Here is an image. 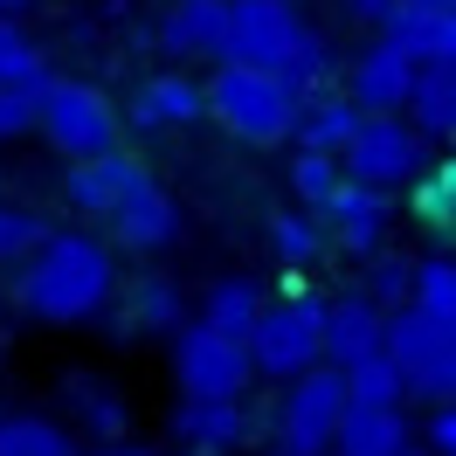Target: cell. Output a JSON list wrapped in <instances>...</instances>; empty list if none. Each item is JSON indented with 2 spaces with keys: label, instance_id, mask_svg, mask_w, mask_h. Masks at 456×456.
Here are the masks:
<instances>
[{
  "label": "cell",
  "instance_id": "obj_9",
  "mask_svg": "<svg viewBox=\"0 0 456 456\" xmlns=\"http://www.w3.org/2000/svg\"><path fill=\"white\" fill-rule=\"evenodd\" d=\"M450 353H456V325L415 312V305L387 318V360L401 367V380H408V395H415V401H436V408H443Z\"/></svg>",
  "mask_w": 456,
  "mask_h": 456
},
{
  "label": "cell",
  "instance_id": "obj_2",
  "mask_svg": "<svg viewBox=\"0 0 456 456\" xmlns=\"http://www.w3.org/2000/svg\"><path fill=\"white\" fill-rule=\"evenodd\" d=\"M297 111H305V97H297L277 69L215 62V77H208V118H222V132H235L242 145L297 139Z\"/></svg>",
  "mask_w": 456,
  "mask_h": 456
},
{
  "label": "cell",
  "instance_id": "obj_12",
  "mask_svg": "<svg viewBox=\"0 0 456 456\" xmlns=\"http://www.w3.org/2000/svg\"><path fill=\"white\" fill-rule=\"evenodd\" d=\"M145 167L132 159V152H104V159H84V167L62 173V200L84 215V222H111L125 200L139 194Z\"/></svg>",
  "mask_w": 456,
  "mask_h": 456
},
{
  "label": "cell",
  "instance_id": "obj_25",
  "mask_svg": "<svg viewBox=\"0 0 456 456\" xmlns=\"http://www.w3.org/2000/svg\"><path fill=\"white\" fill-rule=\"evenodd\" d=\"M408 125L422 132V139H456V69H436L428 62L422 77H415V97H408Z\"/></svg>",
  "mask_w": 456,
  "mask_h": 456
},
{
  "label": "cell",
  "instance_id": "obj_8",
  "mask_svg": "<svg viewBox=\"0 0 456 456\" xmlns=\"http://www.w3.org/2000/svg\"><path fill=\"white\" fill-rule=\"evenodd\" d=\"M305 14L284 7V0H228V56L222 62H242V69H277L297 56L305 42Z\"/></svg>",
  "mask_w": 456,
  "mask_h": 456
},
{
  "label": "cell",
  "instance_id": "obj_36",
  "mask_svg": "<svg viewBox=\"0 0 456 456\" xmlns=\"http://www.w3.org/2000/svg\"><path fill=\"white\" fill-rule=\"evenodd\" d=\"M90 456H152V450H139V443H104V450H90Z\"/></svg>",
  "mask_w": 456,
  "mask_h": 456
},
{
  "label": "cell",
  "instance_id": "obj_34",
  "mask_svg": "<svg viewBox=\"0 0 456 456\" xmlns=\"http://www.w3.org/2000/svg\"><path fill=\"white\" fill-rule=\"evenodd\" d=\"M422 443H428V450H436V456H456V408H450V401H443V408L428 415Z\"/></svg>",
  "mask_w": 456,
  "mask_h": 456
},
{
  "label": "cell",
  "instance_id": "obj_40",
  "mask_svg": "<svg viewBox=\"0 0 456 456\" xmlns=\"http://www.w3.org/2000/svg\"><path fill=\"white\" fill-rule=\"evenodd\" d=\"M270 456H277V450H270Z\"/></svg>",
  "mask_w": 456,
  "mask_h": 456
},
{
  "label": "cell",
  "instance_id": "obj_4",
  "mask_svg": "<svg viewBox=\"0 0 456 456\" xmlns=\"http://www.w3.org/2000/svg\"><path fill=\"white\" fill-rule=\"evenodd\" d=\"M118 132H125V111L97 84H84V77H56L49 84V97H42V139L56 145L69 167L118 152Z\"/></svg>",
  "mask_w": 456,
  "mask_h": 456
},
{
  "label": "cell",
  "instance_id": "obj_37",
  "mask_svg": "<svg viewBox=\"0 0 456 456\" xmlns=\"http://www.w3.org/2000/svg\"><path fill=\"white\" fill-rule=\"evenodd\" d=\"M443 401L456 408V353H450V380H443Z\"/></svg>",
  "mask_w": 456,
  "mask_h": 456
},
{
  "label": "cell",
  "instance_id": "obj_19",
  "mask_svg": "<svg viewBox=\"0 0 456 456\" xmlns=\"http://www.w3.org/2000/svg\"><path fill=\"white\" fill-rule=\"evenodd\" d=\"M145 332H187V297L173 277H139V284L125 290V318H118L111 339H145Z\"/></svg>",
  "mask_w": 456,
  "mask_h": 456
},
{
  "label": "cell",
  "instance_id": "obj_6",
  "mask_svg": "<svg viewBox=\"0 0 456 456\" xmlns=\"http://www.w3.org/2000/svg\"><path fill=\"white\" fill-rule=\"evenodd\" d=\"M173 380H180L187 401H242L249 380H256V360H249L242 339H222V332H208V325H187V332L173 339Z\"/></svg>",
  "mask_w": 456,
  "mask_h": 456
},
{
  "label": "cell",
  "instance_id": "obj_21",
  "mask_svg": "<svg viewBox=\"0 0 456 456\" xmlns=\"http://www.w3.org/2000/svg\"><path fill=\"white\" fill-rule=\"evenodd\" d=\"M332 456H428V450H415L401 408H353V415L339 422Z\"/></svg>",
  "mask_w": 456,
  "mask_h": 456
},
{
  "label": "cell",
  "instance_id": "obj_23",
  "mask_svg": "<svg viewBox=\"0 0 456 456\" xmlns=\"http://www.w3.org/2000/svg\"><path fill=\"white\" fill-rule=\"evenodd\" d=\"M270 249H277L284 270H312L332 249V228L318 222V215H305V208H284V215H270Z\"/></svg>",
  "mask_w": 456,
  "mask_h": 456
},
{
  "label": "cell",
  "instance_id": "obj_3",
  "mask_svg": "<svg viewBox=\"0 0 456 456\" xmlns=\"http://www.w3.org/2000/svg\"><path fill=\"white\" fill-rule=\"evenodd\" d=\"M325 312L332 297H312V290H290L284 305H270L249 332V360L270 380H305L312 367H325Z\"/></svg>",
  "mask_w": 456,
  "mask_h": 456
},
{
  "label": "cell",
  "instance_id": "obj_26",
  "mask_svg": "<svg viewBox=\"0 0 456 456\" xmlns=\"http://www.w3.org/2000/svg\"><path fill=\"white\" fill-rule=\"evenodd\" d=\"M408 215H415L428 235H456V159H436V167L408 187Z\"/></svg>",
  "mask_w": 456,
  "mask_h": 456
},
{
  "label": "cell",
  "instance_id": "obj_39",
  "mask_svg": "<svg viewBox=\"0 0 456 456\" xmlns=\"http://www.w3.org/2000/svg\"><path fill=\"white\" fill-rule=\"evenodd\" d=\"M284 7H297V0H284Z\"/></svg>",
  "mask_w": 456,
  "mask_h": 456
},
{
  "label": "cell",
  "instance_id": "obj_5",
  "mask_svg": "<svg viewBox=\"0 0 456 456\" xmlns=\"http://www.w3.org/2000/svg\"><path fill=\"white\" fill-rule=\"evenodd\" d=\"M353 415L346 401V373L339 367H312L305 380H290L284 401H277V456H332L339 443V422Z\"/></svg>",
  "mask_w": 456,
  "mask_h": 456
},
{
  "label": "cell",
  "instance_id": "obj_24",
  "mask_svg": "<svg viewBox=\"0 0 456 456\" xmlns=\"http://www.w3.org/2000/svg\"><path fill=\"white\" fill-rule=\"evenodd\" d=\"M0 456H77V436L56 422V415H0Z\"/></svg>",
  "mask_w": 456,
  "mask_h": 456
},
{
  "label": "cell",
  "instance_id": "obj_16",
  "mask_svg": "<svg viewBox=\"0 0 456 456\" xmlns=\"http://www.w3.org/2000/svg\"><path fill=\"white\" fill-rule=\"evenodd\" d=\"M173 235H180V200H173L167 187L145 173L139 194L111 215V242H118V249H132V256H159Z\"/></svg>",
  "mask_w": 456,
  "mask_h": 456
},
{
  "label": "cell",
  "instance_id": "obj_14",
  "mask_svg": "<svg viewBox=\"0 0 456 456\" xmlns=\"http://www.w3.org/2000/svg\"><path fill=\"white\" fill-rule=\"evenodd\" d=\"M318 222L332 228V242H339L346 256L373 263L380 249H387V194L380 187H360V180H346L339 194L325 200V215Z\"/></svg>",
  "mask_w": 456,
  "mask_h": 456
},
{
  "label": "cell",
  "instance_id": "obj_29",
  "mask_svg": "<svg viewBox=\"0 0 456 456\" xmlns=\"http://www.w3.org/2000/svg\"><path fill=\"white\" fill-rule=\"evenodd\" d=\"M346 187V167L339 159H325V152H297L290 159V194H297V208L305 215H325V200Z\"/></svg>",
  "mask_w": 456,
  "mask_h": 456
},
{
  "label": "cell",
  "instance_id": "obj_28",
  "mask_svg": "<svg viewBox=\"0 0 456 456\" xmlns=\"http://www.w3.org/2000/svg\"><path fill=\"white\" fill-rule=\"evenodd\" d=\"M380 305V312L395 318V312H408L415 305V256H401V249H380V256L367 263V284H360Z\"/></svg>",
  "mask_w": 456,
  "mask_h": 456
},
{
  "label": "cell",
  "instance_id": "obj_33",
  "mask_svg": "<svg viewBox=\"0 0 456 456\" xmlns=\"http://www.w3.org/2000/svg\"><path fill=\"white\" fill-rule=\"evenodd\" d=\"M42 97H49V84L42 90H0V145L21 139L28 125H42Z\"/></svg>",
  "mask_w": 456,
  "mask_h": 456
},
{
  "label": "cell",
  "instance_id": "obj_13",
  "mask_svg": "<svg viewBox=\"0 0 456 456\" xmlns=\"http://www.w3.org/2000/svg\"><path fill=\"white\" fill-rule=\"evenodd\" d=\"M373 353H387V312L373 305L367 290L332 297V312H325V367L353 373L360 360H373Z\"/></svg>",
  "mask_w": 456,
  "mask_h": 456
},
{
  "label": "cell",
  "instance_id": "obj_15",
  "mask_svg": "<svg viewBox=\"0 0 456 456\" xmlns=\"http://www.w3.org/2000/svg\"><path fill=\"white\" fill-rule=\"evenodd\" d=\"M194 118H208V84L180 77V69L145 77L139 97L125 104V125H132L139 139H152V132H180V125H194Z\"/></svg>",
  "mask_w": 456,
  "mask_h": 456
},
{
  "label": "cell",
  "instance_id": "obj_32",
  "mask_svg": "<svg viewBox=\"0 0 456 456\" xmlns=\"http://www.w3.org/2000/svg\"><path fill=\"white\" fill-rule=\"evenodd\" d=\"M284 84L297 90V97H325V90H332V49H325V35H305V42H297V56L284 62Z\"/></svg>",
  "mask_w": 456,
  "mask_h": 456
},
{
  "label": "cell",
  "instance_id": "obj_35",
  "mask_svg": "<svg viewBox=\"0 0 456 456\" xmlns=\"http://www.w3.org/2000/svg\"><path fill=\"white\" fill-rule=\"evenodd\" d=\"M346 14H353V21H387L395 0H346Z\"/></svg>",
  "mask_w": 456,
  "mask_h": 456
},
{
  "label": "cell",
  "instance_id": "obj_38",
  "mask_svg": "<svg viewBox=\"0 0 456 456\" xmlns=\"http://www.w3.org/2000/svg\"><path fill=\"white\" fill-rule=\"evenodd\" d=\"M21 7H35V0H0V21H7V14H21Z\"/></svg>",
  "mask_w": 456,
  "mask_h": 456
},
{
  "label": "cell",
  "instance_id": "obj_22",
  "mask_svg": "<svg viewBox=\"0 0 456 456\" xmlns=\"http://www.w3.org/2000/svg\"><path fill=\"white\" fill-rule=\"evenodd\" d=\"M263 312H270V305H263L256 277H215L208 297H200V325L222 332V339H242V346H249V332H256Z\"/></svg>",
  "mask_w": 456,
  "mask_h": 456
},
{
  "label": "cell",
  "instance_id": "obj_18",
  "mask_svg": "<svg viewBox=\"0 0 456 456\" xmlns=\"http://www.w3.org/2000/svg\"><path fill=\"white\" fill-rule=\"evenodd\" d=\"M62 408L77 415V428H84L97 450H104V443H125V401H118V387L104 380V373L69 367L62 373Z\"/></svg>",
  "mask_w": 456,
  "mask_h": 456
},
{
  "label": "cell",
  "instance_id": "obj_20",
  "mask_svg": "<svg viewBox=\"0 0 456 456\" xmlns=\"http://www.w3.org/2000/svg\"><path fill=\"white\" fill-rule=\"evenodd\" d=\"M360 125H367V111H360L346 90L305 97V111H297V152H325V159H339L346 145L360 139Z\"/></svg>",
  "mask_w": 456,
  "mask_h": 456
},
{
  "label": "cell",
  "instance_id": "obj_10",
  "mask_svg": "<svg viewBox=\"0 0 456 456\" xmlns=\"http://www.w3.org/2000/svg\"><path fill=\"white\" fill-rule=\"evenodd\" d=\"M263 422L277 428V415H256L242 401H173V443H187V456H235L256 450Z\"/></svg>",
  "mask_w": 456,
  "mask_h": 456
},
{
  "label": "cell",
  "instance_id": "obj_31",
  "mask_svg": "<svg viewBox=\"0 0 456 456\" xmlns=\"http://www.w3.org/2000/svg\"><path fill=\"white\" fill-rule=\"evenodd\" d=\"M56 228L42 222L35 208H14V200H0V263H28L42 242H49Z\"/></svg>",
  "mask_w": 456,
  "mask_h": 456
},
{
  "label": "cell",
  "instance_id": "obj_7",
  "mask_svg": "<svg viewBox=\"0 0 456 456\" xmlns=\"http://www.w3.org/2000/svg\"><path fill=\"white\" fill-rule=\"evenodd\" d=\"M339 167H346V180H360V187H415L428 173V139L408 125V118H367L360 125V139L339 152Z\"/></svg>",
  "mask_w": 456,
  "mask_h": 456
},
{
  "label": "cell",
  "instance_id": "obj_1",
  "mask_svg": "<svg viewBox=\"0 0 456 456\" xmlns=\"http://www.w3.org/2000/svg\"><path fill=\"white\" fill-rule=\"evenodd\" d=\"M111 297H118V263L84 228H56L14 270V305L42 325H84V318L111 312Z\"/></svg>",
  "mask_w": 456,
  "mask_h": 456
},
{
  "label": "cell",
  "instance_id": "obj_30",
  "mask_svg": "<svg viewBox=\"0 0 456 456\" xmlns=\"http://www.w3.org/2000/svg\"><path fill=\"white\" fill-rule=\"evenodd\" d=\"M415 312L456 325V256H428L415 263Z\"/></svg>",
  "mask_w": 456,
  "mask_h": 456
},
{
  "label": "cell",
  "instance_id": "obj_11",
  "mask_svg": "<svg viewBox=\"0 0 456 456\" xmlns=\"http://www.w3.org/2000/svg\"><path fill=\"white\" fill-rule=\"evenodd\" d=\"M415 77H422V62L408 56L401 42H373V49H360L353 56V77H346V97L360 104L367 118H401L408 111V97H415Z\"/></svg>",
  "mask_w": 456,
  "mask_h": 456
},
{
  "label": "cell",
  "instance_id": "obj_17",
  "mask_svg": "<svg viewBox=\"0 0 456 456\" xmlns=\"http://www.w3.org/2000/svg\"><path fill=\"white\" fill-rule=\"evenodd\" d=\"M159 49L167 56H228V0H173L159 14Z\"/></svg>",
  "mask_w": 456,
  "mask_h": 456
},
{
  "label": "cell",
  "instance_id": "obj_27",
  "mask_svg": "<svg viewBox=\"0 0 456 456\" xmlns=\"http://www.w3.org/2000/svg\"><path fill=\"white\" fill-rule=\"evenodd\" d=\"M346 401H353V408H401V401H408V380H401V367L387 353H373V360H360V367L346 373Z\"/></svg>",
  "mask_w": 456,
  "mask_h": 456
}]
</instances>
